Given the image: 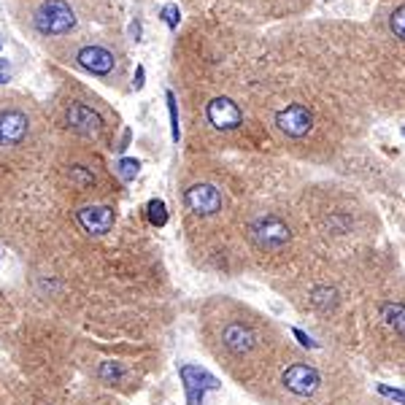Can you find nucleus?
I'll use <instances>...</instances> for the list:
<instances>
[{"label":"nucleus","mask_w":405,"mask_h":405,"mask_svg":"<svg viewBox=\"0 0 405 405\" xmlns=\"http://www.w3.org/2000/svg\"><path fill=\"white\" fill-rule=\"evenodd\" d=\"M251 241L265 251H279L289 244V227L279 216H259L251 224Z\"/></svg>","instance_id":"nucleus-2"},{"label":"nucleus","mask_w":405,"mask_h":405,"mask_svg":"<svg viewBox=\"0 0 405 405\" xmlns=\"http://www.w3.org/2000/svg\"><path fill=\"white\" fill-rule=\"evenodd\" d=\"M138 171H141V162L133 160V157H122V160L116 162V173H119L122 181H135Z\"/></svg>","instance_id":"nucleus-14"},{"label":"nucleus","mask_w":405,"mask_h":405,"mask_svg":"<svg viewBox=\"0 0 405 405\" xmlns=\"http://www.w3.org/2000/svg\"><path fill=\"white\" fill-rule=\"evenodd\" d=\"M144 79H146V71H144V65H138V68H135V89H141V86H144Z\"/></svg>","instance_id":"nucleus-20"},{"label":"nucleus","mask_w":405,"mask_h":405,"mask_svg":"<svg viewBox=\"0 0 405 405\" xmlns=\"http://www.w3.org/2000/svg\"><path fill=\"white\" fill-rule=\"evenodd\" d=\"M160 19L168 27H171V30H176V27H179V22H181V11H179V6H176V3H168V6L160 11Z\"/></svg>","instance_id":"nucleus-17"},{"label":"nucleus","mask_w":405,"mask_h":405,"mask_svg":"<svg viewBox=\"0 0 405 405\" xmlns=\"http://www.w3.org/2000/svg\"><path fill=\"white\" fill-rule=\"evenodd\" d=\"M30 122L22 111H0V146H16L27 138Z\"/></svg>","instance_id":"nucleus-8"},{"label":"nucleus","mask_w":405,"mask_h":405,"mask_svg":"<svg viewBox=\"0 0 405 405\" xmlns=\"http://www.w3.org/2000/svg\"><path fill=\"white\" fill-rule=\"evenodd\" d=\"M76 62H79V68H84L86 74L109 79L114 74V68H116V54L106 49V46H100V44H89L84 49H79Z\"/></svg>","instance_id":"nucleus-3"},{"label":"nucleus","mask_w":405,"mask_h":405,"mask_svg":"<svg viewBox=\"0 0 405 405\" xmlns=\"http://www.w3.org/2000/svg\"><path fill=\"white\" fill-rule=\"evenodd\" d=\"M179 373H181V381H184V389H186V397H189V405L200 403L206 389H216V386H219L214 376H209L206 370L195 368V365H184Z\"/></svg>","instance_id":"nucleus-11"},{"label":"nucleus","mask_w":405,"mask_h":405,"mask_svg":"<svg viewBox=\"0 0 405 405\" xmlns=\"http://www.w3.org/2000/svg\"><path fill=\"white\" fill-rule=\"evenodd\" d=\"M389 27H392L394 36L405 41V6H400V9H394L392 11V16H389Z\"/></svg>","instance_id":"nucleus-18"},{"label":"nucleus","mask_w":405,"mask_h":405,"mask_svg":"<svg viewBox=\"0 0 405 405\" xmlns=\"http://www.w3.org/2000/svg\"><path fill=\"white\" fill-rule=\"evenodd\" d=\"M403 133H405V130H403Z\"/></svg>","instance_id":"nucleus-25"},{"label":"nucleus","mask_w":405,"mask_h":405,"mask_svg":"<svg viewBox=\"0 0 405 405\" xmlns=\"http://www.w3.org/2000/svg\"><path fill=\"white\" fill-rule=\"evenodd\" d=\"M146 216H149V221H151L154 227H165V221H168V209H165V203H162L160 197L149 200Z\"/></svg>","instance_id":"nucleus-13"},{"label":"nucleus","mask_w":405,"mask_h":405,"mask_svg":"<svg viewBox=\"0 0 405 405\" xmlns=\"http://www.w3.org/2000/svg\"><path fill=\"white\" fill-rule=\"evenodd\" d=\"M3 68H9V60H0V71H3Z\"/></svg>","instance_id":"nucleus-23"},{"label":"nucleus","mask_w":405,"mask_h":405,"mask_svg":"<svg viewBox=\"0 0 405 405\" xmlns=\"http://www.w3.org/2000/svg\"><path fill=\"white\" fill-rule=\"evenodd\" d=\"M76 219L89 235H106L114 227V211L109 206H84L76 211Z\"/></svg>","instance_id":"nucleus-10"},{"label":"nucleus","mask_w":405,"mask_h":405,"mask_svg":"<svg viewBox=\"0 0 405 405\" xmlns=\"http://www.w3.org/2000/svg\"><path fill=\"white\" fill-rule=\"evenodd\" d=\"M0 49H3V44H0Z\"/></svg>","instance_id":"nucleus-24"},{"label":"nucleus","mask_w":405,"mask_h":405,"mask_svg":"<svg viewBox=\"0 0 405 405\" xmlns=\"http://www.w3.org/2000/svg\"><path fill=\"white\" fill-rule=\"evenodd\" d=\"M276 124H279V130L284 135H289V138H303V135L311 133V127H314V114L303 106V103H292V106H286L276 114Z\"/></svg>","instance_id":"nucleus-4"},{"label":"nucleus","mask_w":405,"mask_h":405,"mask_svg":"<svg viewBox=\"0 0 405 405\" xmlns=\"http://www.w3.org/2000/svg\"><path fill=\"white\" fill-rule=\"evenodd\" d=\"M284 386L292 394H300V397H308V394L316 392L319 386V373L308 365H292V368L284 370Z\"/></svg>","instance_id":"nucleus-9"},{"label":"nucleus","mask_w":405,"mask_h":405,"mask_svg":"<svg viewBox=\"0 0 405 405\" xmlns=\"http://www.w3.org/2000/svg\"><path fill=\"white\" fill-rule=\"evenodd\" d=\"M130 36H133L135 41H141V22H138V19H135L133 25H130Z\"/></svg>","instance_id":"nucleus-21"},{"label":"nucleus","mask_w":405,"mask_h":405,"mask_svg":"<svg viewBox=\"0 0 405 405\" xmlns=\"http://www.w3.org/2000/svg\"><path fill=\"white\" fill-rule=\"evenodd\" d=\"M76 11L68 0H44L33 14V27L41 36H65L76 27Z\"/></svg>","instance_id":"nucleus-1"},{"label":"nucleus","mask_w":405,"mask_h":405,"mask_svg":"<svg viewBox=\"0 0 405 405\" xmlns=\"http://www.w3.org/2000/svg\"><path fill=\"white\" fill-rule=\"evenodd\" d=\"M9 81V74H0V84H6Z\"/></svg>","instance_id":"nucleus-22"},{"label":"nucleus","mask_w":405,"mask_h":405,"mask_svg":"<svg viewBox=\"0 0 405 405\" xmlns=\"http://www.w3.org/2000/svg\"><path fill=\"white\" fill-rule=\"evenodd\" d=\"M165 100H168V114H171V133H173V141H179V135H181V130H179V111H176V95H173L171 89L165 92Z\"/></svg>","instance_id":"nucleus-16"},{"label":"nucleus","mask_w":405,"mask_h":405,"mask_svg":"<svg viewBox=\"0 0 405 405\" xmlns=\"http://www.w3.org/2000/svg\"><path fill=\"white\" fill-rule=\"evenodd\" d=\"M71 181H74L79 189H89V186L95 184V176L86 171L84 165H74V168H71Z\"/></svg>","instance_id":"nucleus-15"},{"label":"nucleus","mask_w":405,"mask_h":405,"mask_svg":"<svg viewBox=\"0 0 405 405\" xmlns=\"http://www.w3.org/2000/svg\"><path fill=\"white\" fill-rule=\"evenodd\" d=\"M124 376V368L119 362H103L100 365V379L103 381H119Z\"/></svg>","instance_id":"nucleus-19"},{"label":"nucleus","mask_w":405,"mask_h":405,"mask_svg":"<svg viewBox=\"0 0 405 405\" xmlns=\"http://www.w3.org/2000/svg\"><path fill=\"white\" fill-rule=\"evenodd\" d=\"M224 346L233 351V354H246V351H251V346H254V332L244 327V324H230L227 330H224Z\"/></svg>","instance_id":"nucleus-12"},{"label":"nucleus","mask_w":405,"mask_h":405,"mask_svg":"<svg viewBox=\"0 0 405 405\" xmlns=\"http://www.w3.org/2000/svg\"><path fill=\"white\" fill-rule=\"evenodd\" d=\"M209 122L216 130H235L244 124V111L238 109V103H233L230 98H214L206 109Z\"/></svg>","instance_id":"nucleus-6"},{"label":"nucleus","mask_w":405,"mask_h":405,"mask_svg":"<svg viewBox=\"0 0 405 405\" xmlns=\"http://www.w3.org/2000/svg\"><path fill=\"white\" fill-rule=\"evenodd\" d=\"M186 206L189 211H195L200 216H211L221 209V192L214 184H195L186 189Z\"/></svg>","instance_id":"nucleus-7"},{"label":"nucleus","mask_w":405,"mask_h":405,"mask_svg":"<svg viewBox=\"0 0 405 405\" xmlns=\"http://www.w3.org/2000/svg\"><path fill=\"white\" fill-rule=\"evenodd\" d=\"M68 124L71 130H76L79 135L84 138H98L103 133V116L92 106H84V103H71L68 106Z\"/></svg>","instance_id":"nucleus-5"}]
</instances>
